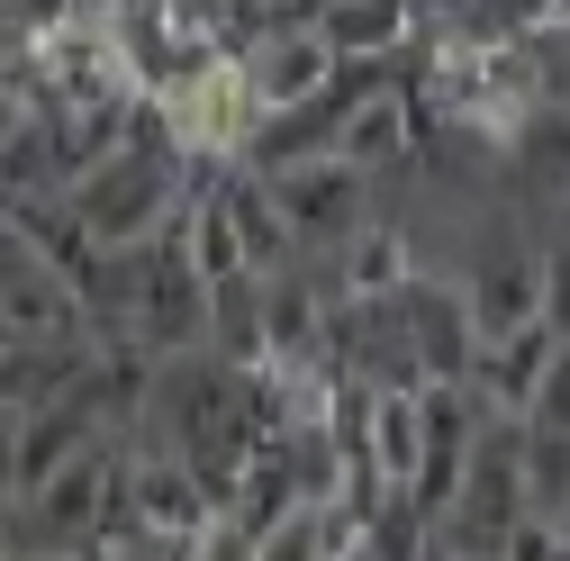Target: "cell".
I'll return each instance as SVG.
<instances>
[{"label":"cell","instance_id":"obj_1","mask_svg":"<svg viewBox=\"0 0 570 561\" xmlns=\"http://www.w3.org/2000/svg\"><path fill=\"white\" fill-rule=\"evenodd\" d=\"M155 208H164V164H146V155H118V164H100V173L82 181L73 218H82V236L127 245V236H146V227H155Z\"/></svg>","mask_w":570,"mask_h":561},{"label":"cell","instance_id":"obj_2","mask_svg":"<svg viewBox=\"0 0 570 561\" xmlns=\"http://www.w3.org/2000/svg\"><path fill=\"white\" fill-rule=\"evenodd\" d=\"M344 199H353V164L335 155V164H308V173L281 181V218L291 227H344Z\"/></svg>","mask_w":570,"mask_h":561},{"label":"cell","instance_id":"obj_3","mask_svg":"<svg viewBox=\"0 0 570 561\" xmlns=\"http://www.w3.org/2000/svg\"><path fill=\"white\" fill-rule=\"evenodd\" d=\"M517 480L534 489L543 516H570V435H525V471Z\"/></svg>","mask_w":570,"mask_h":561},{"label":"cell","instance_id":"obj_4","mask_svg":"<svg viewBox=\"0 0 570 561\" xmlns=\"http://www.w3.org/2000/svg\"><path fill=\"white\" fill-rule=\"evenodd\" d=\"M317 73H326V46H263V63H254L263 100H299Z\"/></svg>","mask_w":570,"mask_h":561},{"label":"cell","instance_id":"obj_5","mask_svg":"<svg viewBox=\"0 0 570 561\" xmlns=\"http://www.w3.org/2000/svg\"><path fill=\"white\" fill-rule=\"evenodd\" d=\"M525 426L534 435H570V344L552 354V372H543V390L525 398Z\"/></svg>","mask_w":570,"mask_h":561},{"label":"cell","instance_id":"obj_6","mask_svg":"<svg viewBox=\"0 0 570 561\" xmlns=\"http://www.w3.org/2000/svg\"><path fill=\"white\" fill-rule=\"evenodd\" d=\"M543 326H552V335H570V254H552V263H543Z\"/></svg>","mask_w":570,"mask_h":561},{"label":"cell","instance_id":"obj_7","mask_svg":"<svg viewBox=\"0 0 570 561\" xmlns=\"http://www.w3.org/2000/svg\"><path fill=\"white\" fill-rule=\"evenodd\" d=\"M508 561H570V543H561L552 525H534V516H525V525L508 534Z\"/></svg>","mask_w":570,"mask_h":561}]
</instances>
